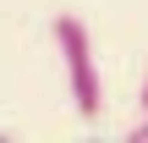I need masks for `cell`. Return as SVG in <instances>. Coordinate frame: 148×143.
Returning <instances> with one entry per match:
<instances>
[{
  "label": "cell",
  "mask_w": 148,
  "mask_h": 143,
  "mask_svg": "<svg viewBox=\"0 0 148 143\" xmlns=\"http://www.w3.org/2000/svg\"><path fill=\"white\" fill-rule=\"evenodd\" d=\"M49 33H55V44H60V61H66L71 105H77V116H82V121H93V116L104 110V77H99V66H93V39H88L82 17H71V11H60Z\"/></svg>",
  "instance_id": "1"
},
{
  "label": "cell",
  "mask_w": 148,
  "mask_h": 143,
  "mask_svg": "<svg viewBox=\"0 0 148 143\" xmlns=\"http://www.w3.org/2000/svg\"><path fill=\"white\" fill-rule=\"evenodd\" d=\"M126 138H132V143H148V110H143V121H137V127H132Z\"/></svg>",
  "instance_id": "2"
},
{
  "label": "cell",
  "mask_w": 148,
  "mask_h": 143,
  "mask_svg": "<svg viewBox=\"0 0 148 143\" xmlns=\"http://www.w3.org/2000/svg\"><path fill=\"white\" fill-rule=\"evenodd\" d=\"M143 110H148V77H143Z\"/></svg>",
  "instance_id": "3"
}]
</instances>
